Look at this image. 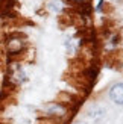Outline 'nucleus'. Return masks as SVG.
Masks as SVG:
<instances>
[{"label": "nucleus", "mask_w": 123, "mask_h": 124, "mask_svg": "<svg viewBox=\"0 0 123 124\" xmlns=\"http://www.w3.org/2000/svg\"><path fill=\"white\" fill-rule=\"evenodd\" d=\"M109 98L115 104H123V83H115L109 89Z\"/></svg>", "instance_id": "obj_1"}, {"label": "nucleus", "mask_w": 123, "mask_h": 124, "mask_svg": "<svg viewBox=\"0 0 123 124\" xmlns=\"http://www.w3.org/2000/svg\"><path fill=\"white\" fill-rule=\"evenodd\" d=\"M47 112L49 115H65V108L62 106V104H59V103H52V104H49L47 106Z\"/></svg>", "instance_id": "obj_2"}, {"label": "nucleus", "mask_w": 123, "mask_h": 124, "mask_svg": "<svg viewBox=\"0 0 123 124\" xmlns=\"http://www.w3.org/2000/svg\"><path fill=\"white\" fill-rule=\"evenodd\" d=\"M64 8H65V3L62 2V0H52V2L49 3V9H50L52 12H55V14L62 12Z\"/></svg>", "instance_id": "obj_3"}, {"label": "nucleus", "mask_w": 123, "mask_h": 124, "mask_svg": "<svg viewBox=\"0 0 123 124\" xmlns=\"http://www.w3.org/2000/svg\"><path fill=\"white\" fill-rule=\"evenodd\" d=\"M78 124H85V123H78Z\"/></svg>", "instance_id": "obj_4"}]
</instances>
